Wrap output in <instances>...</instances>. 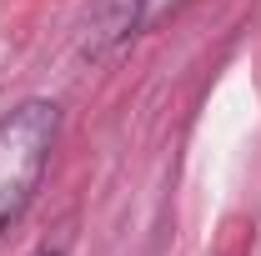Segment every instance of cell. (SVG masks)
Segmentation results:
<instances>
[{
    "instance_id": "6da1fadb",
    "label": "cell",
    "mask_w": 261,
    "mask_h": 256,
    "mask_svg": "<svg viewBox=\"0 0 261 256\" xmlns=\"http://www.w3.org/2000/svg\"><path fill=\"white\" fill-rule=\"evenodd\" d=\"M56 136H61V111L45 96H25L0 121V236L35 201L50 151H56Z\"/></svg>"
},
{
    "instance_id": "7a4b0ae2",
    "label": "cell",
    "mask_w": 261,
    "mask_h": 256,
    "mask_svg": "<svg viewBox=\"0 0 261 256\" xmlns=\"http://www.w3.org/2000/svg\"><path fill=\"white\" fill-rule=\"evenodd\" d=\"M130 31H141V0H96L91 15H86V40H81V50L96 61L111 45H121Z\"/></svg>"
},
{
    "instance_id": "3957f363",
    "label": "cell",
    "mask_w": 261,
    "mask_h": 256,
    "mask_svg": "<svg viewBox=\"0 0 261 256\" xmlns=\"http://www.w3.org/2000/svg\"><path fill=\"white\" fill-rule=\"evenodd\" d=\"M181 5H186V0H141V31H151V25L171 20Z\"/></svg>"
},
{
    "instance_id": "277c9868",
    "label": "cell",
    "mask_w": 261,
    "mask_h": 256,
    "mask_svg": "<svg viewBox=\"0 0 261 256\" xmlns=\"http://www.w3.org/2000/svg\"><path fill=\"white\" fill-rule=\"evenodd\" d=\"M35 256H65V251H61V246H40Z\"/></svg>"
}]
</instances>
